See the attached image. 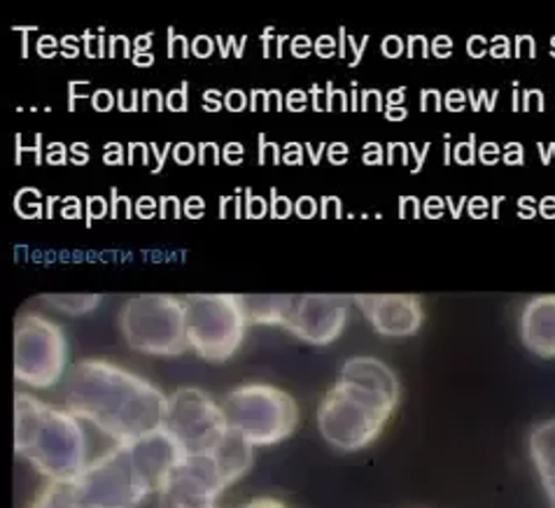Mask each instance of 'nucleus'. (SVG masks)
Segmentation results:
<instances>
[{"label":"nucleus","mask_w":555,"mask_h":508,"mask_svg":"<svg viewBox=\"0 0 555 508\" xmlns=\"http://www.w3.org/2000/svg\"><path fill=\"white\" fill-rule=\"evenodd\" d=\"M311 50H315V48H313V42L308 40V38H295V40H292V54H295V56H308V54H311Z\"/></svg>","instance_id":"49"},{"label":"nucleus","mask_w":555,"mask_h":508,"mask_svg":"<svg viewBox=\"0 0 555 508\" xmlns=\"http://www.w3.org/2000/svg\"><path fill=\"white\" fill-rule=\"evenodd\" d=\"M135 214L138 218H143V220H147V218H154V214H157V210H159V206H157V198L154 196H141L135 201Z\"/></svg>","instance_id":"33"},{"label":"nucleus","mask_w":555,"mask_h":508,"mask_svg":"<svg viewBox=\"0 0 555 508\" xmlns=\"http://www.w3.org/2000/svg\"><path fill=\"white\" fill-rule=\"evenodd\" d=\"M224 107L229 113H243L248 107V94L241 89H229L224 94Z\"/></svg>","instance_id":"29"},{"label":"nucleus","mask_w":555,"mask_h":508,"mask_svg":"<svg viewBox=\"0 0 555 508\" xmlns=\"http://www.w3.org/2000/svg\"><path fill=\"white\" fill-rule=\"evenodd\" d=\"M269 214L271 218H281V220H285V218H289L292 214V210H295V206H292V201L289 198H285V196H278V190L273 187L271 190V206H269Z\"/></svg>","instance_id":"24"},{"label":"nucleus","mask_w":555,"mask_h":508,"mask_svg":"<svg viewBox=\"0 0 555 508\" xmlns=\"http://www.w3.org/2000/svg\"><path fill=\"white\" fill-rule=\"evenodd\" d=\"M506 149L512 152V154H504V161H506V164H518V161H522V147H518V145H508Z\"/></svg>","instance_id":"54"},{"label":"nucleus","mask_w":555,"mask_h":508,"mask_svg":"<svg viewBox=\"0 0 555 508\" xmlns=\"http://www.w3.org/2000/svg\"><path fill=\"white\" fill-rule=\"evenodd\" d=\"M14 453L48 481H73L91 461L82 420L28 392L14 396Z\"/></svg>","instance_id":"2"},{"label":"nucleus","mask_w":555,"mask_h":508,"mask_svg":"<svg viewBox=\"0 0 555 508\" xmlns=\"http://www.w3.org/2000/svg\"><path fill=\"white\" fill-rule=\"evenodd\" d=\"M364 161L366 164H380L383 157H380V145H366L364 147Z\"/></svg>","instance_id":"51"},{"label":"nucleus","mask_w":555,"mask_h":508,"mask_svg":"<svg viewBox=\"0 0 555 508\" xmlns=\"http://www.w3.org/2000/svg\"><path fill=\"white\" fill-rule=\"evenodd\" d=\"M287 107H289V110H304V107H306V94H304V91H289V94H287Z\"/></svg>","instance_id":"50"},{"label":"nucleus","mask_w":555,"mask_h":508,"mask_svg":"<svg viewBox=\"0 0 555 508\" xmlns=\"http://www.w3.org/2000/svg\"><path fill=\"white\" fill-rule=\"evenodd\" d=\"M250 325L285 327L295 295H241Z\"/></svg>","instance_id":"18"},{"label":"nucleus","mask_w":555,"mask_h":508,"mask_svg":"<svg viewBox=\"0 0 555 508\" xmlns=\"http://www.w3.org/2000/svg\"><path fill=\"white\" fill-rule=\"evenodd\" d=\"M85 44H87V56H91V58H103L105 56V38L91 40V34H87Z\"/></svg>","instance_id":"42"},{"label":"nucleus","mask_w":555,"mask_h":508,"mask_svg":"<svg viewBox=\"0 0 555 508\" xmlns=\"http://www.w3.org/2000/svg\"><path fill=\"white\" fill-rule=\"evenodd\" d=\"M231 432L255 448L283 443L299 425V406L289 392L269 382H243L222 399Z\"/></svg>","instance_id":"4"},{"label":"nucleus","mask_w":555,"mask_h":508,"mask_svg":"<svg viewBox=\"0 0 555 508\" xmlns=\"http://www.w3.org/2000/svg\"><path fill=\"white\" fill-rule=\"evenodd\" d=\"M68 374V336L38 311L14 320V378L34 390H50Z\"/></svg>","instance_id":"8"},{"label":"nucleus","mask_w":555,"mask_h":508,"mask_svg":"<svg viewBox=\"0 0 555 508\" xmlns=\"http://www.w3.org/2000/svg\"><path fill=\"white\" fill-rule=\"evenodd\" d=\"M125 343L147 357H180L190 350L184 299L176 295H133L119 308Z\"/></svg>","instance_id":"5"},{"label":"nucleus","mask_w":555,"mask_h":508,"mask_svg":"<svg viewBox=\"0 0 555 508\" xmlns=\"http://www.w3.org/2000/svg\"><path fill=\"white\" fill-rule=\"evenodd\" d=\"M212 52H215L212 38H208V36L194 38V42H192V56H196V58H210Z\"/></svg>","instance_id":"36"},{"label":"nucleus","mask_w":555,"mask_h":508,"mask_svg":"<svg viewBox=\"0 0 555 508\" xmlns=\"http://www.w3.org/2000/svg\"><path fill=\"white\" fill-rule=\"evenodd\" d=\"M64 408L115 443L166 427L168 396L131 368L103 357L75 362L64 378Z\"/></svg>","instance_id":"1"},{"label":"nucleus","mask_w":555,"mask_h":508,"mask_svg":"<svg viewBox=\"0 0 555 508\" xmlns=\"http://www.w3.org/2000/svg\"><path fill=\"white\" fill-rule=\"evenodd\" d=\"M40 301L54 313H61L66 317H82L94 313L101 305V295H42Z\"/></svg>","instance_id":"19"},{"label":"nucleus","mask_w":555,"mask_h":508,"mask_svg":"<svg viewBox=\"0 0 555 508\" xmlns=\"http://www.w3.org/2000/svg\"><path fill=\"white\" fill-rule=\"evenodd\" d=\"M243 508H292V506H287L285 502L275 499V497H257V499L245 504Z\"/></svg>","instance_id":"45"},{"label":"nucleus","mask_w":555,"mask_h":508,"mask_svg":"<svg viewBox=\"0 0 555 508\" xmlns=\"http://www.w3.org/2000/svg\"><path fill=\"white\" fill-rule=\"evenodd\" d=\"M479 154H481V161H486V164H495V161L500 159L498 147H495V145H490V143H488V145H483Z\"/></svg>","instance_id":"52"},{"label":"nucleus","mask_w":555,"mask_h":508,"mask_svg":"<svg viewBox=\"0 0 555 508\" xmlns=\"http://www.w3.org/2000/svg\"><path fill=\"white\" fill-rule=\"evenodd\" d=\"M210 455L218 461L227 485H234L236 481H241L255 465V445L245 441L241 434L231 432V429Z\"/></svg>","instance_id":"16"},{"label":"nucleus","mask_w":555,"mask_h":508,"mask_svg":"<svg viewBox=\"0 0 555 508\" xmlns=\"http://www.w3.org/2000/svg\"><path fill=\"white\" fill-rule=\"evenodd\" d=\"M182 299L190 350L210 364L234 357L250 327L241 295H188Z\"/></svg>","instance_id":"7"},{"label":"nucleus","mask_w":555,"mask_h":508,"mask_svg":"<svg viewBox=\"0 0 555 508\" xmlns=\"http://www.w3.org/2000/svg\"><path fill=\"white\" fill-rule=\"evenodd\" d=\"M402 52H404V42H402V38L390 36V38H385V40H383V54H385V56L397 58V56H402Z\"/></svg>","instance_id":"41"},{"label":"nucleus","mask_w":555,"mask_h":508,"mask_svg":"<svg viewBox=\"0 0 555 508\" xmlns=\"http://www.w3.org/2000/svg\"><path fill=\"white\" fill-rule=\"evenodd\" d=\"M350 299L338 295L295 297L285 329L308 346H330L344 334L350 315Z\"/></svg>","instance_id":"11"},{"label":"nucleus","mask_w":555,"mask_h":508,"mask_svg":"<svg viewBox=\"0 0 555 508\" xmlns=\"http://www.w3.org/2000/svg\"><path fill=\"white\" fill-rule=\"evenodd\" d=\"M103 161L111 164V166H121L127 164V157H125V147H121L119 143H107L103 147Z\"/></svg>","instance_id":"35"},{"label":"nucleus","mask_w":555,"mask_h":508,"mask_svg":"<svg viewBox=\"0 0 555 508\" xmlns=\"http://www.w3.org/2000/svg\"><path fill=\"white\" fill-rule=\"evenodd\" d=\"M338 378L360 385V388L372 390L390 402L399 404V396H402V385L395 374L390 364H385L378 357H350L338 372Z\"/></svg>","instance_id":"15"},{"label":"nucleus","mask_w":555,"mask_h":508,"mask_svg":"<svg viewBox=\"0 0 555 508\" xmlns=\"http://www.w3.org/2000/svg\"><path fill=\"white\" fill-rule=\"evenodd\" d=\"M182 210H184V214H188V218L198 220V218H204V212H206V201H204L202 196H190L188 201H184Z\"/></svg>","instance_id":"37"},{"label":"nucleus","mask_w":555,"mask_h":508,"mask_svg":"<svg viewBox=\"0 0 555 508\" xmlns=\"http://www.w3.org/2000/svg\"><path fill=\"white\" fill-rule=\"evenodd\" d=\"M460 96H462L460 91H451L449 101H446V107H451V110H460V107H462V99Z\"/></svg>","instance_id":"57"},{"label":"nucleus","mask_w":555,"mask_h":508,"mask_svg":"<svg viewBox=\"0 0 555 508\" xmlns=\"http://www.w3.org/2000/svg\"><path fill=\"white\" fill-rule=\"evenodd\" d=\"M40 190L36 187H26L17 194V198H14V210H17L22 218L30 220V218H42V204H40Z\"/></svg>","instance_id":"21"},{"label":"nucleus","mask_w":555,"mask_h":508,"mask_svg":"<svg viewBox=\"0 0 555 508\" xmlns=\"http://www.w3.org/2000/svg\"><path fill=\"white\" fill-rule=\"evenodd\" d=\"M166 429L188 455L212 453L227 437L229 425L222 404L202 388H180L168 394Z\"/></svg>","instance_id":"9"},{"label":"nucleus","mask_w":555,"mask_h":508,"mask_svg":"<svg viewBox=\"0 0 555 508\" xmlns=\"http://www.w3.org/2000/svg\"><path fill=\"white\" fill-rule=\"evenodd\" d=\"M75 42H77L75 38H64V42H61V48H64V52H61V54H64L66 58L77 56V52H80V50H77V44H75Z\"/></svg>","instance_id":"55"},{"label":"nucleus","mask_w":555,"mask_h":508,"mask_svg":"<svg viewBox=\"0 0 555 508\" xmlns=\"http://www.w3.org/2000/svg\"><path fill=\"white\" fill-rule=\"evenodd\" d=\"M150 149L154 152V157H157V164H154L152 166V173L154 175H157V173H162V168H164V164H166V157H168V152H173V145H166L164 149H159L157 145H150Z\"/></svg>","instance_id":"48"},{"label":"nucleus","mask_w":555,"mask_h":508,"mask_svg":"<svg viewBox=\"0 0 555 508\" xmlns=\"http://www.w3.org/2000/svg\"><path fill=\"white\" fill-rule=\"evenodd\" d=\"M395 408L390 399L338 378L318 406V432L334 451L360 453L378 441Z\"/></svg>","instance_id":"3"},{"label":"nucleus","mask_w":555,"mask_h":508,"mask_svg":"<svg viewBox=\"0 0 555 508\" xmlns=\"http://www.w3.org/2000/svg\"><path fill=\"white\" fill-rule=\"evenodd\" d=\"M354 308L385 338H409L421 331L425 308L415 295H354Z\"/></svg>","instance_id":"12"},{"label":"nucleus","mask_w":555,"mask_h":508,"mask_svg":"<svg viewBox=\"0 0 555 508\" xmlns=\"http://www.w3.org/2000/svg\"><path fill=\"white\" fill-rule=\"evenodd\" d=\"M80 508H141L154 487L138 469L129 443H115L70 481Z\"/></svg>","instance_id":"6"},{"label":"nucleus","mask_w":555,"mask_h":508,"mask_svg":"<svg viewBox=\"0 0 555 508\" xmlns=\"http://www.w3.org/2000/svg\"><path fill=\"white\" fill-rule=\"evenodd\" d=\"M245 159V147L241 143H227L222 147V161L229 166H238Z\"/></svg>","instance_id":"34"},{"label":"nucleus","mask_w":555,"mask_h":508,"mask_svg":"<svg viewBox=\"0 0 555 508\" xmlns=\"http://www.w3.org/2000/svg\"><path fill=\"white\" fill-rule=\"evenodd\" d=\"M59 40L56 38H52V36H42L38 42H36V52H38V56H42V58H52V56H56V52H59Z\"/></svg>","instance_id":"38"},{"label":"nucleus","mask_w":555,"mask_h":508,"mask_svg":"<svg viewBox=\"0 0 555 508\" xmlns=\"http://www.w3.org/2000/svg\"><path fill=\"white\" fill-rule=\"evenodd\" d=\"M346 145H332L330 147V159L334 161V164H344L346 161Z\"/></svg>","instance_id":"53"},{"label":"nucleus","mask_w":555,"mask_h":508,"mask_svg":"<svg viewBox=\"0 0 555 508\" xmlns=\"http://www.w3.org/2000/svg\"><path fill=\"white\" fill-rule=\"evenodd\" d=\"M198 159V147H194L192 143H176L173 145V161L178 166H190Z\"/></svg>","instance_id":"28"},{"label":"nucleus","mask_w":555,"mask_h":508,"mask_svg":"<svg viewBox=\"0 0 555 508\" xmlns=\"http://www.w3.org/2000/svg\"><path fill=\"white\" fill-rule=\"evenodd\" d=\"M141 101H143V110H150V107H154V110H166V96L162 94L159 89H145V91H141Z\"/></svg>","instance_id":"31"},{"label":"nucleus","mask_w":555,"mask_h":508,"mask_svg":"<svg viewBox=\"0 0 555 508\" xmlns=\"http://www.w3.org/2000/svg\"><path fill=\"white\" fill-rule=\"evenodd\" d=\"M301 161H304V157H301V145L287 143L285 149H283V164L295 166V164H301Z\"/></svg>","instance_id":"47"},{"label":"nucleus","mask_w":555,"mask_h":508,"mask_svg":"<svg viewBox=\"0 0 555 508\" xmlns=\"http://www.w3.org/2000/svg\"><path fill=\"white\" fill-rule=\"evenodd\" d=\"M107 210H111V208H107L105 198H101V196H89V198H87V224H91V220L105 218Z\"/></svg>","instance_id":"32"},{"label":"nucleus","mask_w":555,"mask_h":508,"mask_svg":"<svg viewBox=\"0 0 555 508\" xmlns=\"http://www.w3.org/2000/svg\"><path fill=\"white\" fill-rule=\"evenodd\" d=\"M243 194H245V218H250V220H257V218H264L267 214V210H269V206H267V201L261 196H257V194H253V190H243Z\"/></svg>","instance_id":"23"},{"label":"nucleus","mask_w":555,"mask_h":508,"mask_svg":"<svg viewBox=\"0 0 555 508\" xmlns=\"http://www.w3.org/2000/svg\"><path fill=\"white\" fill-rule=\"evenodd\" d=\"M518 336L539 360H555V295L532 297L520 308Z\"/></svg>","instance_id":"14"},{"label":"nucleus","mask_w":555,"mask_h":508,"mask_svg":"<svg viewBox=\"0 0 555 508\" xmlns=\"http://www.w3.org/2000/svg\"><path fill=\"white\" fill-rule=\"evenodd\" d=\"M257 159H259V164H269V161L278 164V161H283V149L269 143L267 138L259 133V157Z\"/></svg>","instance_id":"26"},{"label":"nucleus","mask_w":555,"mask_h":508,"mask_svg":"<svg viewBox=\"0 0 555 508\" xmlns=\"http://www.w3.org/2000/svg\"><path fill=\"white\" fill-rule=\"evenodd\" d=\"M455 161L457 164H474V135L469 138L467 143H462L455 147Z\"/></svg>","instance_id":"43"},{"label":"nucleus","mask_w":555,"mask_h":508,"mask_svg":"<svg viewBox=\"0 0 555 508\" xmlns=\"http://www.w3.org/2000/svg\"><path fill=\"white\" fill-rule=\"evenodd\" d=\"M295 210H297L299 218L308 220V218H313V214H315L320 208H318V204H315V198H311V196H301L299 201H297V206H295Z\"/></svg>","instance_id":"40"},{"label":"nucleus","mask_w":555,"mask_h":508,"mask_svg":"<svg viewBox=\"0 0 555 508\" xmlns=\"http://www.w3.org/2000/svg\"><path fill=\"white\" fill-rule=\"evenodd\" d=\"M133 64L135 66H152L154 64V56H145V54H133Z\"/></svg>","instance_id":"58"},{"label":"nucleus","mask_w":555,"mask_h":508,"mask_svg":"<svg viewBox=\"0 0 555 508\" xmlns=\"http://www.w3.org/2000/svg\"><path fill=\"white\" fill-rule=\"evenodd\" d=\"M166 110H171V113H188L190 110L188 82H182L178 89L168 91V94H166Z\"/></svg>","instance_id":"22"},{"label":"nucleus","mask_w":555,"mask_h":508,"mask_svg":"<svg viewBox=\"0 0 555 508\" xmlns=\"http://www.w3.org/2000/svg\"><path fill=\"white\" fill-rule=\"evenodd\" d=\"M70 147H66L64 143H52L44 149V161L52 164V166H66L70 161Z\"/></svg>","instance_id":"27"},{"label":"nucleus","mask_w":555,"mask_h":508,"mask_svg":"<svg viewBox=\"0 0 555 508\" xmlns=\"http://www.w3.org/2000/svg\"><path fill=\"white\" fill-rule=\"evenodd\" d=\"M198 164H215V166H220L222 164V149L215 145V143H202L198 145V159H196Z\"/></svg>","instance_id":"30"},{"label":"nucleus","mask_w":555,"mask_h":508,"mask_svg":"<svg viewBox=\"0 0 555 508\" xmlns=\"http://www.w3.org/2000/svg\"><path fill=\"white\" fill-rule=\"evenodd\" d=\"M227 487L229 485L218 461H215L210 453L184 455L159 492L162 508L215 504Z\"/></svg>","instance_id":"10"},{"label":"nucleus","mask_w":555,"mask_h":508,"mask_svg":"<svg viewBox=\"0 0 555 508\" xmlns=\"http://www.w3.org/2000/svg\"><path fill=\"white\" fill-rule=\"evenodd\" d=\"M89 99H91V107H94L96 113H111L117 101L111 89H96Z\"/></svg>","instance_id":"25"},{"label":"nucleus","mask_w":555,"mask_h":508,"mask_svg":"<svg viewBox=\"0 0 555 508\" xmlns=\"http://www.w3.org/2000/svg\"><path fill=\"white\" fill-rule=\"evenodd\" d=\"M28 508H80V506H77V499L73 495L70 481H50Z\"/></svg>","instance_id":"20"},{"label":"nucleus","mask_w":555,"mask_h":508,"mask_svg":"<svg viewBox=\"0 0 555 508\" xmlns=\"http://www.w3.org/2000/svg\"><path fill=\"white\" fill-rule=\"evenodd\" d=\"M70 161L77 164V166H85L89 161V145L87 143H73Z\"/></svg>","instance_id":"46"},{"label":"nucleus","mask_w":555,"mask_h":508,"mask_svg":"<svg viewBox=\"0 0 555 508\" xmlns=\"http://www.w3.org/2000/svg\"><path fill=\"white\" fill-rule=\"evenodd\" d=\"M129 448L133 453L138 469L143 471V476L150 481V485L154 487L157 495L162 492L164 483L168 481V476H171L173 469L180 465V459L188 455L166 427L129 443Z\"/></svg>","instance_id":"13"},{"label":"nucleus","mask_w":555,"mask_h":508,"mask_svg":"<svg viewBox=\"0 0 555 508\" xmlns=\"http://www.w3.org/2000/svg\"><path fill=\"white\" fill-rule=\"evenodd\" d=\"M528 451L544 492L555 487V415L534 425L528 437Z\"/></svg>","instance_id":"17"},{"label":"nucleus","mask_w":555,"mask_h":508,"mask_svg":"<svg viewBox=\"0 0 555 508\" xmlns=\"http://www.w3.org/2000/svg\"><path fill=\"white\" fill-rule=\"evenodd\" d=\"M222 105H224V96L220 94L218 89H208V91H204V110H208V113H218V110H222Z\"/></svg>","instance_id":"39"},{"label":"nucleus","mask_w":555,"mask_h":508,"mask_svg":"<svg viewBox=\"0 0 555 508\" xmlns=\"http://www.w3.org/2000/svg\"><path fill=\"white\" fill-rule=\"evenodd\" d=\"M546 499H548V508H555V487L546 492Z\"/></svg>","instance_id":"59"},{"label":"nucleus","mask_w":555,"mask_h":508,"mask_svg":"<svg viewBox=\"0 0 555 508\" xmlns=\"http://www.w3.org/2000/svg\"><path fill=\"white\" fill-rule=\"evenodd\" d=\"M492 56H508V40L498 38L495 44H492Z\"/></svg>","instance_id":"56"},{"label":"nucleus","mask_w":555,"mask_h":508,"mask_svg":"<svg viewBox=\"0 0 555 508\" xmlns=\"http://www.w3.org/2000/svg\"><path fill=\"white\" fill-rule=\"evenodd\" d=\"M61 210H64L61 214H64L66 220H68V218L77 220V218H80V214H82L80 198H77V196H66V198H64V208H61Z\"/></svg>","instance_id":"44"}]
</instances>
